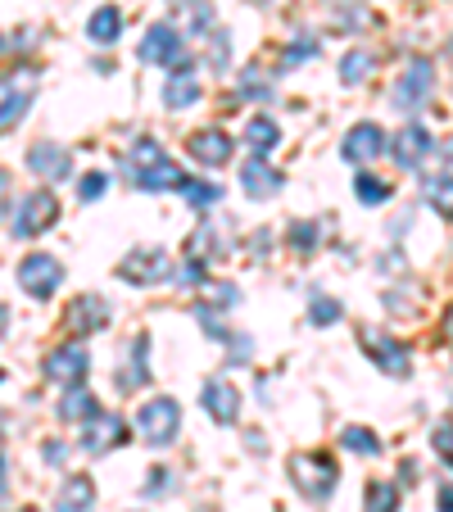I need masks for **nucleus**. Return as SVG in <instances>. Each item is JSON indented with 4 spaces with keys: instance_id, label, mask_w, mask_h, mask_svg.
I'll list each match as a JSON object with an SVG mask.
<instances>
[{
    "instance_id": "1",
    "label": "nucleus",
    "mask_w": 453,
    "mask_h": 512,
    "mask_svg": "<svg viewBox=\"0 0 453 512\" xmlns=\"http://www.w3.org/2000/svg\"><path fill=\"white\" fill-rule=\"evenodd\" d=\"M123 177L136 186V191H177L182 195V186H186L182 164H173L155 141H136L132 150H127L123 155Z\"/></svg>"
},
{
    "instance_id": "2",
    "label": "nucleus",
    "mask_w": 453,
    "mask_h": 512,
    "mask_svg": "<svg viewBox=\"0 0 453 512\" xmlns=\"http://www.w3.org/2000/svg\"><path fill=\"white\" fill-rule=\"evenodd\" d=\"M290 481H295V490L304 494V499L322 503L336 494V481H340V467L331 454H295L290 458Z\"/></svg>"
},
{
    "instance_id": "3",
    "label": "nucleus",
    "mask_w": 453,
    "mask_h": 512,
    "mask_svg": "<svg viewBox=\"0 0 453 512\" xmlns=\"http://www.w3.org/2000/svg\"><path fill=\"white\" fill-rule=\"evenodd\" d=\"M136 431H141V440L150 449H168L177 440V431H182V408H177V399H168V395L145 399L141 413H136Z\"/></svg>"
},
{
    "instance_id": "4",
    "label": "nucleus",
    "mask_w": 453,
    "mask_h": 512,
    "mask_svg": "<svg viewBox=\"0 0 453 512\" xmlns=\"http://www.w3.org/2000/svg\"><path fill=\"white\" fill-rule=\"evenodd\" d=\"M358 349H363V354L372 358V363L386 372V377L404 381L408 372H413V354H408V345H399V340L386 336L381 327H363V331H358Z\"/></svg>"
},
{
    "instance_id": "5",
    "label": "nucleus",
    "mask_w": 453,
    "mask_h": 512,
    "mask_svg": "<svg viewBox=\"0 0 453 512\" xmlns=\"http://www.w3.org/2000/svg\"><path fill=\"white\" fill-rule=\"evenodd\" d=\"M37 100V73L19 68L10 78H0V132H10V127L23 123V114L32 109Z\"/></svg>"
},
{
    "instance_id": "6",
    "label": "nucleus",
    "mask_w": 453,
    "mask_h": 512,
    "mask_svg": "<svg viewBox=\"0 0 453 512\" xmlns=\"http://www.w3.org/2000/svg\"><path fill=\"white\" fill-rule=\"evenodd\" d=\"M59 223V200H55V191H32L28 200L19 204V213H14V236H41V232H50V227Z\"/></svg>"
},
{
    "instance_id": "7",
    "label": "nucleus",
    "mask_w": 453,
    "mask_h": 512,
    "mask_svg": "<svg viewBox=\"0 0 453 512\" xmlns=\"http://www.w3.org/2000/svg\"><path fill=\"white\" fill-rule=\"evenodd\" d=\"M59 281H64V268H59L55 254H28V259L19 263V286L32 300H50L59 290Z\"/></svg>"
},
{
    "instance_id": "8",
    "label": "nucleus",
    "mask_w": 453,
    "mask_h": 512,
    "mask_svg": "<svg viewBox=\"0 0 453 512\" xmlns=\"http://www.w3.org/2000/svg\"><path fill=\"white\" fill-rule=\"evenodd\" d=\"M109 318H114V309H109L105 295H73V304L64 313V327L82 340V336H100L109 327Z\"/></svg>"
},
{
    "instance_id": "9",
    "label": "nucleus",
    "mask_w": 453,
    "mask_h": 512,
    "mask_svg": "<svg viewBox=\"0 0 453 512\" xmlns=\"http://www.w3.org/2000/svg\"><path fill=\"white\" fill-rule=\"evenodd\" d=\"M136 55H141V64H168L177 68L182 64V32L173 28V23H150L141 37V46H136Z\"/></svg>"
},
{
    "instance_id": "10",
    "label": "nucleus",
    "mask_w": 453,
    "mask_h": 512,
    "mask_svg": "<svg viewBox=\"0 0 453 512\" xmlns=\"http://www.w3.org/2000/svg\"><path fill=\"white\" fill-rule=\"evenodd\" d=\"M46 381H55V386H82L87 381V368H91V358H87V349L82 345H59V349H50L46 354Z\"/></svg>"
},
{
    "instance_id": "11",
    "label": "nucleus",
    "mask_w": 453,
    "mask_h": 512,
    "mask_svg": "<svg viewBox=\"0 0 453 512\" xmlns=\"http://www.w3.org/2000/svg\"><path fill=\"white\" fill-rule=\"evenodd\" d=\"M118 277L132 281V286H155V281L173 277V259L164 250H132L118 263Z\"/></svg>"
},
{
    "instance_id": "12",
    "label": "nucleus",
    "mask_w": 453,
    "mask_h": 512,
    "mask_svg": "<svg viewBox=\"0 0 453 512\" xmlns=\"http://www.w3.org/2000/svg\"><path fill=\"white\" fill-rule=\"evenodd\" d=\"M431 87H435V64L417 55L413 64L404 68V78L395 82V105L399 109H417L426 96H431Z\"/></svg>"
},
{
    "instance_id": "13",
    "label": "nucleus",
    "mask_w": 453,
    "mask_h": 512,
    "mask_svg": "<svg viewBox=\"0 0 453 512\" xmlns=\"http://www.w3.org/2000/svg\"><path fill=\"white\" fill-rule=\"evenodd\" d=\"M200 404H204V413H209L218 426H232L236 417H241V390H236L227 377H209V381H204Z\"/></svg>"
},
{
    "instance_id": "14",
    "label": "nucleus",
    "mask_w": 453,
    "mask_h": 512,
    "mask_svg": "<svg viewBox=\"0 0 453 512\" xmlns=\"http://www.w3.org/2000/svg\"><path fill=\"white\" fill-rule=\"evenodd\" d=\"M123 435H127V426H123V417L118 413H105L100 408L91 422H82V454H105V449H114V445H123Z\"/></svg>"
},
{
    "instance_id": "15",
    "label": "nucleus",
    "mask_w": 453,
    "mask_h": 512,
    "mask_svg": "<svg viewBox=\"0 0 453 512\" xmlns=\"http://www.w3.org/2000/svg\"><path fill=\"white\" fill-rule=\"evenodd\" d=\"M186 155L204 168H222L232 159V136L222 132V127H204V132H195L191 141H186Z\"/></svg>"
},
{
    "instance_id": "16",
    "label": "nucleus",
    "mask_w": 453,
    "mask_h": 512,
    "mask_svg": "<svg viewBox=\"0 0 453 512\" xmlns=\"http://www.w3.org/2000/svg\"><path fill=\"white\" fill-rule=\"evenodd\" d=\"M390 155H395L399 168H422L426 155H435V141H431V132H426V127L408 123V127H399L395 145H390Z\"/></svg>"
},
{
    "instance_id": "17",
    "label": "nucleus",
    "mask_w": 453,
    "mask_h": 512,
    "mask_svg": "<svg viewBox=\"0 0 453 512\" xmlns=\"http://www.w3.org/2000/svg\"><path fill=\"white\" fill-rule=\"evenodd\" d=\"M381 150H386V132L376 123H354L345 132V145H340V155H345L349 164H372Z\"/></svg>"
},
{
    "instance_id": "18",
    "label": "nucleus",
    "mask_w": 453,
    "mask_h": 512,
    "mask_svg": "<svg viewBox=\"0 0 453 512\" xmlns=\"http://www.w3.org/2000/svg\"><path fill=\"white\" fill-rule=\"evenodd\" d=\"M281 182H286V177H281L263 155H250V159H245L241 186H245V195H250V200H272V195L281 191Z\"/></svg>"
},
{
    "instance_id": "19",
    "label": "nucleus",
    "mask_w": 453,
    "mask_h": 512,
    "mask_svg": "<svg viewBox=\"0 0 453 512\" xmlns=\"http://www.w3.org/2000/svg\"><path fill=\"white\" fill-rule=\"evenodd\" d=\"M28 168L37 177H46V182H64V177L73 173V155H68L64 145L41 141V145H32L28 150Z\"/></svg>"
},
{
    "instance_id": "20",
    "label": "nucleus",
    "mask_w": 453,
    "mask_h": 512,
    "mask_svg": "<svg viewBox=\"0 0 453 512\" xmlns=\"http://www.w3.org/2000/svg\"><path fill=\"white\" fill-rule=\"evenodd\" d=\"M222 254H227V236H222L213 223H200L191 236H186V245H182V259L186 263H200V268H204V263H213V259H222Z\"/></svg>"
},
{
    "instance_id": "21",
    "label": "nucleus",
    "mask_w": 453,
    "mask_h": 512,
    "mask_svg": "<svg viewBox=\"0 0 453 512\" xmlns=\"http://www.w3.org/2000/svg\"><path fill=\"white\" fill-rule=\"evenodd\" d=\"M96 508V481L82 472H73L55 494V512H91Z\"/></svg>"
},
{
    "instance_id": "22",
    "label": "nucleus",
    "mask_w": 453,
    "mask_h": 512,
    "mask_svg": "<svg viewBox=\"0 0 453 512\" xmlns=\"http://www.w3.org/2000/svg\"><path fill=\"white\" fill-rule=\"evenodd\" d=\"M195 100H200V82H195V73H191V59H182V64L173 68L168 87H164V105L186 109V105H195Z\"/></svg>"
},
{
    "instance_id": "23",
    "label": "nucleus",
    "mask_w": 453,
    "mask_h": 512,
    "mask_svg": "<svg viewBox=\"0 0 453 512\" xmlns=\"http://www.w3.org/2000/svg\"><path fill=\"white\" fill-rule=\"evenodd\" d=\"M55 413L64 417V422H91V417L100 413V404H96V395H91L87 386H68Z\"/></svg>"
},
{
    "instance_id": "24",
    "label": "nucleus",
    "mask_w": 453,
    "mask_h": 512,
    "mask_svg": "<svg viewBox=\"0 0 453 512\" xmlns=\"http://www.w3.org/2000/svg\"><path fill=\"white\" fill-rule=\"evenodd\" d=\"M118 32H123V14H118L114 5H100V10L91 14V23H87V37L96 41V46H114Z\"/></svg>"
},
{
    "instance_id": "25",
    "label": "nucleus",
    "mask_w": 453,
    "mask_h": 512,
    "mask_svg": "<svg viewBox=\"0 0 453 512\" xmlns=\"http://www.w3.org/2000/svg\"><path fill=\"white\" fill-rule=\"evenodd\" d=\"M245 141H250L254 155L268 159V150H277V141H281V127L272 123L268 114H254V118H250V127H245Z\"/></svg>"
},
{
    "instance_id": "26",
    "label": "nucleus",
    "mask_w": 453,
    "mask_h": 512,
    "mask_svg": "<svg viewBox=\"0 0 453 512\" xmlns=\"http://www.w3.org/2000/svg\"><path fill=\"white\" fill-rule=\"evenodd\" d=\"M422 200L431 204L440 218H449V223H453V177L449 173L426 177V182H422Z\"/></svg>"
},
{
    "instance_id": "27",
    "label": "nucleus",
    "mask_w": 453,
    "mask_h": 512,
    "mask_svg": "<svg viewBox=\"0 0 453 512\" xmlns=\"http://www.w3.org/2000/svg\"><path fill=\"white\" fill-rule=\"evenodd\" d=\"M372 68H376V59L367 55V50H349V55L340 59V78H345V87H358V82L372 78Z\"/></svg>"
},
{
    "instance_id": "28",
    "label": "nucleus",
    "mask_w": 453,
    "mask_h": 512,
    "mask_svg": "<svg viewBox=\"0 0 453 512\" xmlns=\"http://www.w3.org/2000/svg\"><path fill=\"white\" fill-rule=\"evenodd\" d=\"M363 512H399V485L390 481H372L367 485V503Z\"/></svg>"
},
{
    "instance_id": "29",
    "label": "nucleus",
    "mask_w": 453,
    "mask_h": 512,
    "mask_svg": "<svg viewBox=\"0 0 453 512\" xmlns=\"http://www.w3.org/2000/svg\"><path fill=\"white\" fill-rule=\"evenodd\" d=\"M309 318H313V327H331V322L345 318V309H340V300H331V295L313 290L309 295Z\"/></svg>"
},
{
    "instance_id": "30",
    "label": "nucleus",
    "mask_w": 453,
    "mask_h": 512,
    "mask_svg": "<svg viewBox=\"0 0 453 512\" xmlns=\"http://www.w3.org/2000/svg\"><path fill=\"white\" fill-rule=\"evenodd\" d=\"M182 195H186V204H195V209H209V204H218V200H222V186L200 182V177H186Z\"/></svg>"
},
{
    "instance_id": "31",
    "label": "nucleus",
    "mask_w": 453,
    "mask_h": 512,
    "mask_svg": "<svg viewBox=\"0 0 453 512\" xmlns=\"http://www.w3.org/2000/svg\"><path fill=\"white\" fill-rule=\"evenodd\" d=\"M340 440H345V449H354V454H367V458L381 454V440H376L367 426H345V431H340Z\"/></svg>"
},
{
    "instance_id": "32",
    "label": "nucleus",
    "mask_w": 453,
    "mask_h": 512,
    "mask_svg": "<svg viewBox=\"0 0 453 512\" xmlns=\"http://www.w3.org/2000/svg\"><path fill=\"white\" fill-rule=\"evenodd\" d=\"M354 195H358V204H386L390 200V186L381 182V177H372V173H358Z\"/></svg>"
},
{
    "instance_id": "33",
    "label": "nucleus",
    "mask_w": 453,
    "mask_h": 512,
    "mask_svg": "<svg viewBox=\"0 0 453 512\" xmlns=\"http://www.w3.org/2000/svg\"><path fill=\"white\" fill-rule=\"evenodd\" d=\"M145 354H150V340L136 336V340H132V363H127L132 372H123V377H118V386H136V381H150V368H141Z\"/></svg>"
},
{
    "instance_id": "34",
    "label": "nucleus",
    "mask_w": 453,
    "mask_h": 512,
    "mask_svg": "<svg viewBox=\"0 0 453 512\" xmlns=\"http://www.w3.org/2000/svg\"><path fill=\"white\" fill-rule=\"evenodd\" d=\"M431 440H435V454H440L444 463L453 467V422H440V426H435Z\"/></svg>"
},
{
    "instance_id": "35",
    "label": "nucleus",
    "mask_w": 453,
    "mask_h": 512,
    "mask_svg": "<svg viewBox=\"0 0 453 512\" xmlns=\"http://www.w3.org/2000/svg\"><path fill=\"white\" fill-rule=\"evenodd\" d=\"M177 10H186V19L195 23V28H204V23L213 19V10H209V0H177Z\"/></svg>"
},
{
    "instance_id": "36",
    "label": "nucleus",
    "mask_w": 453,
    "mask_h": 512,
    "mask_svg": "<svg viewBox=\"0 0 453 512\" xmlns=\"http://www.w3.org/2000/svg\"><path fill=\"white\" fill-rule=\"evenodd\" d=\"M105 186H109L105 173H87V177H82V186H78V195H82V200H100V195H105Z\"/></svg>"
},
{
    "instance_id": "37",
    "label": "nucleus",
    "mask_w": 453,
    "mask_h": 512,
    "mask_svg": "<svg viewBox=\"0 0 453 512\" xmlns=\"http://www.w3.org/2000/svg\"><path fill=\"white\" fill-rule=\"evenodd\" d=\"M195 318H200V322H204V336H213V340H232V331L222 327V322H218V318H213V313H209V309H195Z\"/></svg>"
},
{
    "instance_id": "38",
    "label": "nucleus",
    "mask_w": 453,
    "mask_h": 512,
    "mask_svg": "<svg viewBox=\"0 0 453 512\" xmlns=\"http://www.w3.org/2000/svg\"><path fill=\"white\" fill-rule=\"evenodd\" d=\"M290 241H295L299 250H313V241H318V227H313V223H295V227H290Z\"/></svg>"
},
{
    "instance_id": "39",
    "label": "nucleus",
    "mask_w": 453,
    "mask_h": 512,
    "mask_svg": "<svg viewBox=\"0 0 453 512\" xmlns=\"http://www.w3.org/2000/svg\"><path fill=\"white\" fill-rule=\"evenodd\" d=\"M313 50H318V41H309V37H304L295 50H286V64H299V59H309Z\"/></svg>"
},
{
    "instance_id": "40",
    "label": "nucleus",
    "mask_w": 453,
    "mask_h": 512,
    "mask_svg": "<svg viewBox=\"0 0 453 512\" xmlns=\"http://www.w3.org/2000/svg\"><path fill=\"white\" fill-rule=\"evenodd\" d=\"M209 59H213V64H218V68H227V32H218V37H213Z\"/></svg>"
},
{
    "instance_id": "41",
    "label": "nucleus",
    "mask_w": 453,
    "mask_h": 512,
    "mask_svg": "<svg viewBox=\"0 0 453 512\" xmlns=\"http://www.w3.org/2000/svg\"><path fill=\"white\" fill-rule=\"evenodd\" d=\"M440 512H453V485H440Z\"/></svg>"
},
{
    "instance_id": "42",
    "label": "nucleus",
    "mask_w": 453,
    "mask_h": 512,
    "mask_svg": "<svg viewBox=\"0 0 453 512\" xmlns=\"http://www.w3.org/2000/svg\"><path fill=\"white\" fill-rule=\"evenodd\" d=\"M5 200H10V173L0 168V209H5Z\"/></svg>"
},
{
    "instance_id": "43",
    "label": "nucleus",
    "mask_w": 453,
    "mask_h": 512,
    "mask_svg": "<svg viewBox=\"0 0 453 512\" xmlns=\"http://www.w3.org/2000/svg\"><path fill=\"white\" fill-rule=\"evenodd\" d=\"M5 322H10V309H5V304H0V336H5Z\"/></svg>"
},
{
    "instance_id": "44",
    "label": "nucleus",
    "mask_w": 453,
    "mask_h": 512,
    "mask_svg": "<svg viewBox=\"0 0 453 512\" xmlns=\"http://www.w3.org/2000/svg\"><path fill=\"white\" fill-rule=\"evenodd\" d=\"M0 503H5V458H0Z\"/></svg>"
},
{
    "instance_id": "45",
    "label": "nucleus",
    "mask_w": 453,
    "mask_h": 512,
    "mask_svg": "<svg viewBox=\"0 0 453 512\" xmlns=\"http://www.w3.org/2000/svg\"><path fill=\"white\" fill-rule=\"evenodd\" d=\"M444 159H449V164H453V136H449V141H444Z\"/></svg>"
},
{
    "instance_id": "46",
    "label": "nucleus",
    "mask_w": 453,
    "mask_h": 512,
    "mask_svg": "<svg viewBox=\"0 0 453 512\" xmlns=\"http://www.w3.org/2000/svg\"><path fill=\"white\" fill-rule=\"evenodd\" d=\"M444 331H449V336H453V309H449V318H444Z\"/></svg>"
},
{
    "instance_id": "47",
    "label": "nucleus",
    "mask_w": 453,
    "mask_h": 512,
    "mask_svg": "<svg viewBox=\"0 0 453 512\" xmlns=\"http://www.w3.org/2000/svg\"><path fill=\"white\" fill-rule=\"evenodd\" d=\"M0 46H5V37H0Z\"/></svg>"
}]
</instances>
